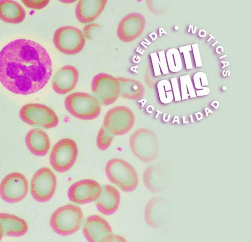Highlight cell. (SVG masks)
Returning <instances> with one entry per match:
<instances>
[{
    "mask_svg": "<svg viewBox=\"0 0 251 242\" xmlns=\"http://www.w3.org/2000/svg\"><path fill=\"white\" fill-rule=\"evenodd\" d=\"M52 73V63L40 44L18 39L0 51V82L11 92L23 95L43 88Z\"/></svg>",
    "mask_w": 251,
    "mask_h": 242,
    "instance_id": "6da1fadb",
    "label": "cell"
},
{
    "mask_svg": "<svg viewBox=\"0 0 251 242\" xmlns=\"http://www.w3.org/2000/svg\"><path fill=\"white\" fill-rule=\"evenodd\" d=\"M105 172L109 180L123 192H132L138 186L137 172L130 164L123 159L109 160L105 165Z\"/></svg>",
    "mask_w": 251,
    "mask_h": 242,
    "instance_id": "7a4b0ae2",
    "label": "cell"
},
{
    "mask_svg": "<svg viewBox=\"0 0 251 242\" xmlns=\"http://www.w3.org/2000/svg\"><path fill=\"white\" fill-rule=\"evenodd\" d=\"M83 220L81 208L74 204L59 207L51 215L50 225L57 234L67 236L74 234L80 228Z\"/></svg>",
    "mask_w": 251,
    "mask_h": 242,
    "instance_id": "3957f363",
    "label": "cell"
},
{
    "mask_svg": "<svg viewBox=\"0 0 251 242\" xmlns=\"http://www.w3.org/2000/svg\"><path fill=\"white\" fill-rule=\"evenodd\" d=\"M129 144L134 155L142 162L151 163L158 156V138L156 134L151 130H138L131 135Z\"/></svg>",
    "mask_w": 251,
    "mask_h": 242,
    "instance_id": "277c9868",
    "label": "cell"
},
{
    "mask_svg": "<svg viewBox=\"0 0 251 242\" xmlns=\"http://www.w3.org/2000/svg\"><path fill=\"white\" fill-rule=\"evenodd\" d=\"M65 107L71 115L82 120L94 119L101 111L100 104L95 96L81 92L68 95L65 100Z\"/></svg>",
    "mask_w": 251,
    "mask_h": 242,
    "instance_id": "5b68a950",
    "label": "cell"
},
{
    "mask_svg": "<svg viewBox=\"0 0 251 242\" xmlns=\"http://www.w3.org/2000/svg\"><path fill=\"white\" fill-rule=\"evenodd\" d=\"M23 122L31 126L50 130L56 128L59 118L55 111L45 105L29 103L24 106L20 111Z\"/></svg>",
    "mask_w": 251,
    "mask_h": 242,
    "instance_id": "8992f818",
    "label": "cell"
},
{
    "mask_svg": "<svg viewBox=\"0 0 251 242\" xmlns=\"http://www.w3.org/2000/svg\"><path fill=\"white\" fill-rule=\"evenodd\" d=\"M135 120L134 113L129 108L118 106L106 112L103 127L114 136L124 135L132 129Z\"/></svg>",
    "mask_w": 251,
    "mask_h": 242,
    "instance_id": "52a82bcc",
    "label": "cell"
},
{
    "mask_svg": "<svg viewBox=\"0 0 251 242\" xmlns=\"http://www.w3.org/2000/svg\"><path fill=\"white\" fill-rule=\"evenodd\" d=\"M78 155V148L72 139L59 141L53 147L50 155V164L57 172L64 173L75 165Z\"/></svg>",
    "mask_w": 251,
    "mask_h": 242,
    "instance_id": "ba28073f",
    "label": "cell"
},
{
    "mask_svg": "<svg viewBox=\"0 0 251 242\" xmlns=\"http://www.w3.org/2000/svg\"><path fill=\"white\" fill-rule=\"evenodd\" d=\"M53 42L58 51L67 55H76L80 52L86 42L81 30L72 26L57 29L54 32Z\"/></svg>",
    "mask_w": 251,
    "mask_h": 242,
    "instance_id": "9c48e42d",
    "label": "cell"
},
{
    "mask_svg": "<svg viewBox=\"0 0 251 242\" xmlns=\"http://www.w3.org/2000/svg\"><path fill=\"white\" fill-rule=\"evenodd\" d=\"M91 89L93 96L103 106L114 103L120 96L118 79L104 73H98L93 77Z\"/></svg>",
    "mask_w": 251,
    "mask_h": 242,
    "instance_id": "30bf717a",
    "label": "cell"
},
{
    "mask_svg": "<svg viewBox=\"0 0 251 242\" xmlns=\"http://www.w3.org/2000/svg\"><path fill=\"white\" fill-rule=\"evenodd\" d=\"M57 179L53 172L48 168L38 170L31 182V194L35 200L46 202L53 197L56 188Z\"/></svg>",
    "mask_w": 251,
    "mask_h": 242,
    "instance_id": "8fae6325",
    "label": "cell"
},
{
    "mask_svg": "<svg viewBox=\"0 0 251 242\" xmlns=\"http://www.w3.org/2000/svg\"><path fill=\"white\" fill-rule=\"evenodd\" d=\"M28 190V183L25 176L14 172L5 176L0 183V197L6 202L15 203L26 197Z\"/></svg>",
    "mask_w": 251,
    "mask_h": 242,
    "instance_id": "7c38bea8",
    "label": "cell"
},
{
    "mask_svg": "<svg viewBox=\"0 0 251 242\" xmlns=\"http://www.w3.org/2000/svg\"><path fill=\"white\" fill-rule=\"evenodd\" d=\"M102 187L96 181L83 179L72 184L69 188L68 196L71 201L78 204L95 202L100 197Z\"/></svg>",
    "mask_w": 251,
    "mask_h": 242,
    "instance_id": "4fadbf2b",
    "label": "cell"
},
{
    "mask_svg": "<svg viewBox=\"0 0 251 242\" xmlns=\"http://www.w3.org/2000/svg\"><path fill=\"white\" fill-rule=\"evenodd\" d=\"M169 214L167 198L163 197H154L148 202L146 206L144 213L145 221L151 228H160L167 222Z\"/></svg>",
    "mask_w": 251,
    "mask_h": 242,
    "instance_id": "5bb4252c",
    "label": "cell"
},
{
    "mask_svg": "<svg viewBox=\"0 0 251 242\" xmlns=\"http://www.w3.org/2000/svg\"><path fill=\"white\" fill-rule=\"evenodd\" d=\"M144 26L145 20L141 15L130 13L120 22L117 30V37L124 43L132 42L141 35Z\"/></svg>",
    "mask_w": 251,
    "mask_h": 242,
    "instance_id": "9a60e30c",
    "label": "cell"
},
{
    "mask_svg": "<svg viewBox=\"0 0 251 242\" xmlns=\"http://www.w3.org/2000/svg\"><path fill=\"white\" fill-rule=\"evenodd\" d=\"M79 72L73 66L67 65L58 69L53 77L52 87L57 94L64 95L72 91L76 86Z\"/></svg>",
    "mask_w": 251,
    "mask_h": 242,
    "instance_id": "2e32d148",
    "label": "cell"
},
{
    "mask_svg": "<svg viewBox=\"0 0 251 242\" xmlns=\"http://www.w3.org/2000/svg\"><path fill=\"white\" fill-rule=\"evenodd\" d=\"M84 237L88 242H105L112 233L108 222L98 215H92L86 220L83 228Z\"/></svg>",
    "mask_w": 251,
    "mask_h": 242,
    "instance_id": "e0dca14e",
    "label": "cell"
},
{
    "mask_svg": "<svg viewBox=\"0 0 251 242\" xmlns=\"http://www.w3.org/2000/svg\"><path fill=\"white\" fill-rule=\"evenodd\" d=\"M107 2L106 0H80L75 11L77 20L82 24L95 21L103 11Z\"/></svg>",
    "mask_w": 251,
    "mask_h": 242,
    "instance_id": "ac0fdd59",
    "label": "cell"
},
{
    "mask_svg": "<svg viewBox=\"0 0 251 242\" xmlns=\"http://www.w3.org/2000/svg\"><path fill=\"white\" fill-rule=\"evenodd\" d=\"M121 200L118 190L110 185L102 187V191L99 198L95 201L97 209L106 216L114 214L118 209Z\"/></svg>",
    "mask_w": 251,
    "mask_h": 242,
    "instance_id": "d6986e66",
    "label": "cell"
},
{
    "mask_svg": "<svg viewBox=\"0 0 251 242\" xmlns=\"http://www.w3.org/2000/svg\"><path fill=\"white\" fill-rule=\"evenodd\" d=\"M25 144L28 150L37 156L46 155L50 147L48 135L45 131L39 129H32L27 133Z\"/></svg>",
    "mask_w": 251,
    "mask_h": 242,
    "instance_id": "ffe728a7",
    "label": "cell"
},
{
    "mask_svg": "<svg viewBox=\"0 0 251 242\" xmlns=\"http://www.w3.org/2000/svg\"><path fill=\"white\" fill-rule=\"evenodd\" d=\"M143 182L150 192L160 193L167 187L166 173L160 165L151 166L144 173Z\"/></svg>",
    "mask_w": 251,
    "mask_h": 242,
    "instance_id": "44dd1931",
    "label": "cell"
},
{
    "mask_svg": "<svg viewBox=\"0 0 251 242\" xmlns=\"http://www.w3.org/2000/svg\"><path fill=\"white\" fill-rule=\"evenodd\" d=\"M26 17L23 7L18 2L10 0L0 1V20L9 24H19Z\"/></svg>",
    "mask_w": 251,
    "mask_h": 242,
    "instance_id": "7402d4cb",
    "label": "cell"
},
{
    "mask_svg": "<svg viewBox=\"0 0 251 242\" xmlns=\"http://www.w3.org/2000/svg\"><path fill=\"white\" fill-rule=\"evenodd\" d=\"M0 221L3 225L4 233L8 236H23L28 229V224L25 220L12 214L0 213Z\"/></svg>",
    "mask_w": 251,
    "mask_h": 242,
    "instance_id": "603a6c76",
    "label": "cell"
},
{
    "mask_svg": "<svg viewBox=\"0 0 251 242\" xmlns=\"http://www.w3.org/2000/svg\"><path fill=\"white\" fill-rule=\"evenodd\" d=\"M120 84V96L131 100H137L144 95L143 86L138 81L127 78H118Z\"/></svg>",
    "mask_w": 251,
    "mask_h": 242,
    "instance_id": "cb8c5ba5",
    "label": "cell"
},
{
    "mask_svg": "<svg viewBox=\"0 0 251 242\" xmlns=\"http://www.w3.org/2000/svg\"><path fill=\"white\" fill-rule=\"evenodd\" d=\"M168 68L174 73L180 71L182 69V63L179 50L176 48H171L166 54Z\"/></svg>",
    "mask_w": 251,
    "mask_h": 242,
    "instance_id": "d4e9b609",
    "label": "cell"
},
{
    "mask_svg": "<svg viewBox=\"0 0 251 242\" xmlns=\"http://www.w3.org/2000/svg\"><path fill=\"white\" fill-rule=\"evenodd\" d=\"M194 88L197 96H205L209 94L210 89L206 74L203 72L196 73L193 77Z\"/></svg>",
    "mask_w": 251,
    "mask_h": 242,
    "instance_id": "484cf974",
    "label": "cell"
},
{
    "mask_svg": "<svg viewBox=\"0 0 251 242\" xmlns=\"http://www.w3.org/2000/svg\"><path fill=\"white\" fill-rule=\"evenodd\" d=\"M158 91L161 102L165 104L173 102L174 99L172 85L169 81L161 80L157 84Z\"/></svg>",
    "mask_w": 251,
    "mask_h": 242,
    "instance_id": "4316f807",
    "label": "cell"
},
{
    "mask_svg": "<svg viewBox=\"0 0 251 242\" xmlns=\"http://www.w3.org/2000/svg\"><path fill=\"white\" fill-rule=\"evenodd\" d=\"M181 96L182 100L197 97L193 84L189 75L180 77Z\"/></svg>",
    "mask_w": 251,
    "mask_h": 242,
    "instance_id": "83f0119b",
    "label": "cell"
},
{
    "mask_svg": "<svg viewBox=\"0 0 251 242\" xmlns=\"http://www.w3.org/2000/svg\"><path fill=\"white\" fill-rule=\"evenodd\" d=\"M114 138V136L108 132L102 126L100 130L97 137L96 144L98 148L105 151L108 150Z\"/></svg>",
    "mask_w": 251,
    "mask_h": 242,
    "instance_id": "f1b7e54d",
    "label": "cell"
},
{
    "mask_svg": "<svg viewBox=\"0 0 251 242\" xmlns=\"http://www.w3.org/2000/svg\"><path fill=\"white\" fill-rule=\"evenodd\" d=\"M192 51V49L191 45L180 47L179 48V51L180 53L183 54L185 65L187 70L191 69L193 68L191 55L190 53V52Z\"/></svg>",
    "mask_w": 251,
    "mask_h": 242,
    "instance_id": "f546056e",
    "label": "cell"
},
{
    "mask_svg": "<svg viewBox=\"0 0 251 242\" xmlns=\"http://www.w3.org/2000/svg\"><path fill=\"white\" fill-rule=\"evenodd\" d=\"M25 5L30 9L34 10H41L45 8L50 3L48 0H41V1H31V0H27V1H22Z\"/></svg>",
    "mask_w": 251,
    "mask_h": 242,
    "instance_id": "4dcf8cb0",
    "label": "cell"
},
{
    "mask_svg": "<svg viewBox=\"0 0 251 242\" xmlns=\"http://www.w3.org/2000/svg\"><path fill=\"white\" fill-rule=\"evenodd\" d=\"M100 28V25L97 23H91L84 27L83 35L85 39L91 40L93 38V35L95 31Z\"/></svg>",
    "mask_w": 251,
    "mask_h": 242,
    "instance_id": "1f68e13d",
    "label": "cell"
},
{
    "mask_svg": "<svg viewBox=\"0 0 251 242\" xmlns=\"http://www.w3.org/2000/svg\"><path fill=\"white\" fill-rule=\"evenodd\" d=\"M159 59V65L161 72L163 75H166L170 73L167 62L166 53L164 51H159L158 53Z\"/></svg>",
    "mask_w": 251,
    "mask_h": 242,
    "instance_id": "d6a6232c",
    "label": "cell"
},
{
    "mask_svg": "<svg viewBox=\"0 0 251 242\" xmlns=\"http://www.w3.org/2000/svg\"><path fill=\"white\" fill-rule=\"evenodd\" d=\"M171 81L175 101L176 102L181 101L182 100L181 92L177 79L176 78H173L171 79Z\"/></svg>",
    "mask_w": 251,
    "mask_h": 242,
    "instance_id": "836d02e7",
    "label": "cell"
},
{
    "mask_svg": "<svg viewBox=\"0 0 251 242\" xmlns=\"http://www.w3.org/2000/svg\"><path fill=\"white\" fill-rule=\"evenodd\" d=\"M192 51L194 56L195 64L197 67L202 66V61L199 50V45L195 44L191 45Z\"/></svg>",
    "mask_w": 251,
    "mask_h": 242,
    "instance_id": "e575fe53",
    "label": "cell"
},
{
    "mask_svg": "<svg viewBox=\"0 0 251 242\" xmlns=\"http://www.w3.org/2000/svg\"><path fill=\"white\" fill-rule=\"evenodd\" d=\"M153 68L155 76H161L162 72L159 65V59L158 54L156 52L151 54Z\"/></svg>",
    "mask_w": 251,
    "mask_h": 242,
    "instance_id": "d590c367",
    "label": "cell"
},
{
    "mask_svg": "<svg viewBox=\"0 0 251 242\" xmlns=\"http://www.w3.org/2000/svg\"><path fill=\"white\" fill-rule=\"evenodd\" d=\"M125 238L119 235H114L113 233L110 234L105 239V242H125Z\"/></svg>",
    "mask_w": 251,
    "mask_h": 242,
    "instance_id": "8d00e7d4",
    "label": "cell"
},
{
    "mask_svg": "<svg viewBox=\"0 0 251 242\" xmlns=\"http://www.w3.org/2000/svg\"><path fill=\"white\" fill-rule=\"evenodd\" d=\"M4 234V229L2 223L0 221V240H1Z\"/></svg>",
    "mask_w": 251,
    "mask_h": 242,
    "instance_id": "74e56055",
    "label": "cell"
},
{
    "mask_svg": "<svg viewBox=\"0 0 251 242\" xmlns=\"http://www.w3.org/2000/svg\"><path fill=\"white\" fill-rule=\"evenodd\" d=\"M207 32L204 30H201L199 32V35L201 38H204L206 36Z\"/></svg>",
    "mask_w": 251,
    "mask_h": 242,
    "instance_id": "f35d334b",
    "label": "cell"
},
{
    "mask_svg": "<svg viewBox=\"0 0 251 242\" xmlns=\"http://www.w3.org/2000/svg\"><path fill=\"white\" fill-rule=\"evenodd\" d=\"M159 33H160V36L161 37L162 35L164 33L165 35L167 34V32L165 31V30L163 28H161L159 29Z\"/></svg>",
    "mask_w": 251,
    "mask_h": 242,
    "instance_id": "ab89813d",
    "label": "cell"
},
{
    "mask_svg": "<svg viewBox=\"0 0 251 242\" xmlns=\"http://www.w3.org/2000/svg\"><path fill=\"white\" fill-rule=\"evenodd\" d=\"M222 63H223L224 64V66L223 67V68H224V67H226V66H229V62H223V61H221V62Z\"/></svg>",
    "mask_w": 251,
    "mask_h": 242,
    "instance_id": "60d3db41",
    "label": "cell"
},
{
    "mask_svg": "<svg viewBox=\"0 0 251 242\" xmlns=\"http://www.w3.org/2000/svg\"><path fill=\"white\" fill-rule=\"evenodd\" d=\"M210 38H209V39L207 41V42H209L212 39H215V37H214L212 35H211V34L209 35Z\"/></svg>",
    "mask_w": 251,
    "mask_h": 242,
    "instance_id": "b9f144b4",
    "label": "cell"
},
{
    "mask_svg": "<svg viewBox=\"0 0 251 242\" xmlns=\"http://www.w3.org/2000/svg\"><path fill=\"white\" fill-rule=\"evenodd\" d=\"M190 26L191 27V29H192V34H194V29H193V26H192V25H190Z\"/></svg>",
    "mask_w": 251,
    "mask_h": 242,
    "instance_id": "7bdbcfd3",
    "label": "cell"
},
{
    "mask_svg": "<svg viewBox=\"0 0 251 242\" xmlns=\"http://www.w3.org/2000/svg\"><path fill=\"white\" fill-rule=\"evenodd\" d=\"M226 57H227V55H224V56H222V57H219V59H222Z\"/></svg>",
    "mask_w": 251,
    "mask_h": 242,
    "instance_id": "ee69618b",
    "label": "cell"
},
{
    "mask_svg": "<svg viewBox=\"0 0 251 242\" xmlns=\"http://www.w3.org/2000/svg\"><path fill=\"white\" fill-rule=\"evenodd\" d=\"M218 43H219V41H216V42L214 44H213L212 45V46L213 47V46H215L216 44H217Z\"/></svg>",
    "mask_w": 251,
    "mask_h": 242,
    "instance_id": "f6af8a7d",
    "label": "cell"
},
{
    "mask_svg": "<svg viewBox=\"0 0 251 242\" xmlns=\"http://www.w3.org/2000/svg\"><path fill=\"white\" fill-rule=\"evenodd\" d=\"M179 29V27L178 26H176L175 27V30H178Z\"/></svg>",
    "mask_w": 251,
    "mask_h": 242,
    "instance_id": "bcb514c9",
    "label": "cell"
},
{
    "mask_svg": "<svg viewBox=\"0 0 251 242\" xmlns=\"http://www.w3.org/2000/svg\"><path fill=\"white\" fill-rule=\"evenodd\" d=\"M197 28V27H195V30H194V34H196V32Z\"/></svg>",
    "mask_w": 251,
    "mask_h": 242,
    "instance_id": "7dc6e473",
    "label": "cell"
}]
</instances>
